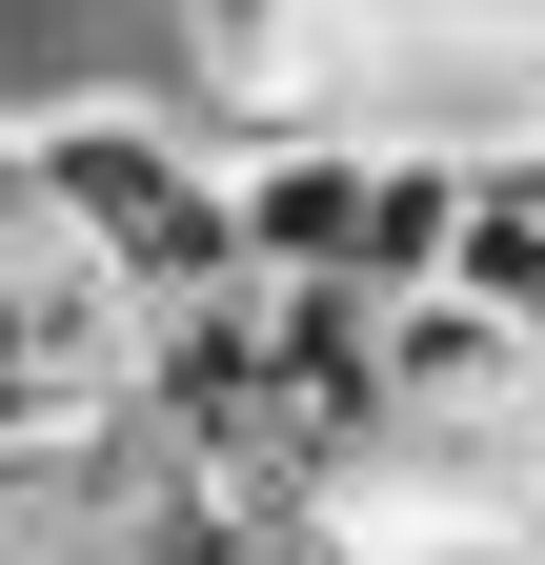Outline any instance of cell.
Instances as JSON below:
<instances>
[{"mask_svg": "<svg viewBox=\"0 0 545 565\" xmlns=\"http://www.w3.org/2000/svg\"><path fill=\"white\" fill-rule=\"evenodd\" d=\"M21 162L61 202V243L121 282V323L243 303V182H223V121L182 82H21Z\"/></svg>", "mask_w": 545, "mask_h": 565, "instance_id": "1", "label": "cell"}, {"mask_svg": "<svg viewBox=\"0 0 545 565\" xmlns=\"http://www.w3.org/2000/svg\"><path fill=\"white\" fill-rule=\"evenodd\" d=\"M121 364H142V323L61 243V202L21 162V102H0V465H61L82 424H121Z\"/></svg>", "mask_w": 545, "mask_h": 565, "instance_id": "2", "label": "cell"}, {"mask_svg": "<svg viewBox=\"0 0 545 565\" xmlns=\"http://www.w3.org/2000/svg\"><path fill=\"white\" fill-rule=\"evenodd\" d=\"M162 82L202 121H323L344 102V0H162Z\"/></svg>", "mask_w": 545, "mask_h": 565, "instance_id": "3", "label": "cell"}, {"mask_svg": "<svg viewBox=\"0 0 545 565\" xmlns=\"http://www.w3.org/2000/svg\"><path fill=\"white\" fill-rule=\"evenodd\" d=\"M121 565H404V545H384L364 505H243V484H182Z\"/></svg>", "mask_w": 545, "mask_h": 565, "instance_id": "4", "label": "cell"}, {"mask_svg": "<svg viewBox=\"0 0 545 565\" xmlns=\"http://www.w3.org/2000/svg\"><path fill=\"white\" fill-rule=\"evenodd\" d=\"M445 282H464V303H505V323H545V141H485V162H464Z\"/></svg>", "mask_w": 545, "mask_h": 565, "instance_id": "5", "label": "cell"}]
</instances>
